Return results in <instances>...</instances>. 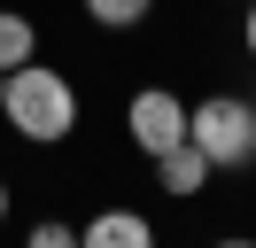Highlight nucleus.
<instances>
[{
	"label": "nucleus",
	"mask_w": 256,
	"mask_h": 248,
	"mask_svg": "<svg viewBox=\"0 0 256 248\" xmlns=\"http://www.w3.org/2000/svg\"><path fill=\"white\" fill-rule=\"evenodd\" d=\"M0 116H8L16 140H32V148H62V140L78 132V86L32 54V62L8 70V86H0Z\"/></svg>",
	"instance_id": "nucleus-1"
},
{
	"label": "nucleus",
	"mask_w": 256,
	"mask_h": 248,
	"mask_svg": "<svg viewBox=\"0 0 256 248\" xmlns=\"http://www.w3.org/2000/svg\"><path fill=\"white\" fill-rule=\"evenodd\" d=\"M186 140L210 155V170H248L256 163V108L240 93H210L186 108Z\"/></svg>",
	"instance_id": "nucleus-2"
},
{
	"label": "nucleus",
	"mask_w": 256,
	"mask_h": 248,
	"mask_svg": "<svg viewBox=\"0 0 256 248\" xmlns=\"http://www.w3.org/2000/svg\"><path fill=\"white\" fill-rule=\"evenodd\" d=\"M124 132H132L140 155H171L178 140H186V101H178L171 86H140L124 101Z\"/></svg>",
	"instance_id": "nucleus-3"
},
{
	"label": "nucleus",
	"mask_w": 256,
	"mask_h": 248,
	"mask_svg": "<svg viewBox=\"0 0 256 248\" xmlns=\"http://www.w3.org/2000/svg\"><path fill=\"white\" fill-rule=\"evenodd\" d=\"M78 248H156V225L140 210H101L94 225H78Z\"/></svg>",
	"instance_id": "nucleus-4"
},
{
	"label": "nucleus",
	"mask_w": 256,
	"mask_h": 248,
	"mask_svg": "<svg viewBox=\"0 0 256 248\" xmlns=\"http://www.w3.org/2000/svg\"><path fill=\"white\" fill-rule=\"evenodd\" d=\"M156 178H163V194H171V202H194V194L210 186V155L194 148V140H178L171 155H156Z\"/></svg>",
	"instance_id": "nucleus-5"
},
{
	"label": "nucleus",
	"mask_w": 256,
	"mask_h": 248,
	"mask_svg": "<svg viewBox=\"0 0 256 248\" xmlns=\"http://www.w3.org/2000/svg\"><path fill=\"white\" fill-rule=\"evenodd\" d=\"M32 54H39V24L16 16V8H0V70H16V62H32Z\"/></svg>",
	"instance_id": "nucleus-6"
},
{
	"label": "nucleus",
	"mask_w": 256,
	"mask_h": 248,
	"mask_svg": "<svg viewBox=\"0 0 256 248\" xmlns=\"http://www.w3.org/2000/svg\"><path fill=\"white\" fill-rule=\"evenodd\" d=\"M148 8H156V0H86V16H94L101 31H132V24H148Z\"/></svg>",
	"instance_id": "nucleus-7"
},
{
	"label": "nucleus",
	"mask_w": 256,
	"mask_h": 248,
	"mask_svg": "<svg viewBox=\"0 0 256 248\" xmlns=\"http://www.w3.org/2000/svg\"><path fill=\"white\" fill-rule=\"evenodd\" d=\"M24 248H78V225H62V217H39V225L24 232Z\"/></svg>",
	"instance_id": "nucleus-8"
},
{
	"label": "nucleus",
	"mask_w": 256,
	"mask_h": 248,
	"mask_svg": "<svg viewBox=\"0 0 256 248\" xmlns=\"http://www.w3.org/2000/svg\"><path fill=\"white\" fill-rule=\"evenodd\" d=\"M240 46H248V62H256V0H248V16H240Z\"/></svg>",
	"instance_id": "nucleus-9"
},
{
	"label": "nucleus",
	"mask_w": 256,
	"mask_h": 248,
	"mask_svg": "<svg viewBox=\"0 0 256 248\" xmlns=\"http://www.w3.org/2000/svg\"><path fill=\"white\" fill-rule=\"evenodd\" d=\"M0 217H8V178H0Z\"/></svg>",
	"instance_id": "nucleus-10"
},
{
	"label": "nucleus",
	"mask_w": 256,
	"mask_h": 248,
	"mask_svg": "<svg viewBox=\"0 0 256 248\" xmlns=\"http://www.w3.org/2000/svg\"><path fill=\"white\" fill-rule=\"evenodd\" d=\"M218 248H256V240H218Z\"/></svg>",
	"instance_id": "nucleus-11"
},
{
	"label": "nucleus",
	"mask_w": 256,
	"mask_h": 248,
	"mask_svg": "<svg viewBox=\"0 0 256 248\" xmlns=\"http://www.w3.org/2000/svg\"><path fill=\"white\" fill-rule=\"evenodd\" d=\"M0 86H8V70H0Z\"/></svg>",
	"instance_id": "nucleus-12"
},
{
	"label": "nucleus",
	"mask_w": 256,
	"mask_h": 248,
	"mask_svg": "<svg viewBox=\"0 0 256 248\" xmlns=\"http://www.w3.org/2000/svg\"><path fill=\"white\" fill-rule=\"evenodd\" d=\"M248 108H256V93H248Z\"/></svg>",
	"instance_id": "nucleus-13"
}]
</instances>
